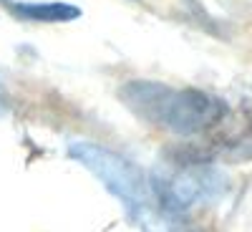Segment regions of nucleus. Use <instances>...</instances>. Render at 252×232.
I'll use <instances>...</instances> for the list:
<instances>
[{
	"label": "nucleus",
	"instance_id": "f03ea898",
	"mask_svg": "<svg viewBox=\"0 0 252 232\" xmlns=\"http://www.w3.org/2000/svg\"><path fill=\"white\" fill-rule=\"evenodd\" d=\"M0 3H8V0H0Z\"/></svg>",
	"mask_w": 252,
	"mask_h": 232
},
{
	"label": "nucleus",
	"instance_id": "f257e3e1",
	"mask_svg": "<svg viewBox=\"0 0 252 232\" xmlns=\"http://www.w3.org/2000/svg\"><path fill=\"white\" fill-rule=\"evenodd\" d=\"M10 13L31 23H68L81 15V10L71 3H13Z\"/></svg>",
	"mask_w": 252,
	"mask_h": 232
}]
</instances>
